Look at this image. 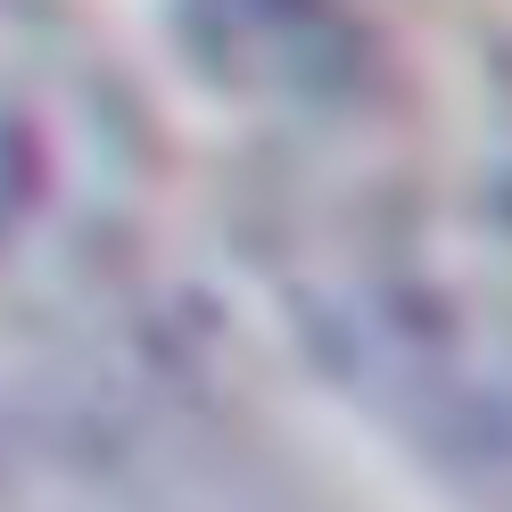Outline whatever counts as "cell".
Masks as SVG:
<instances>
[{
  "label": "cell",
  "mask_w": 512,
  "mask_h": 512,
  "mask_svg": "<svg viewBox=\"0 0 512 512\" xmlns=\"http://www.w3.org/2000/svg\"><path fill=\"white\" fill-rule=\"evenodd\" d=\"M149 223L141 141L83 50L0 9V331H67Z\"/></svg>",
  "instance_id": "obj_1"
}]
</instances>
